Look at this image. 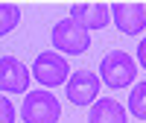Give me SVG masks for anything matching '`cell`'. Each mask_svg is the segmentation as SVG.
<instances>
[{"label": "cell", "instance_id": "1", "mask_svg": "<svg viewBox=\"0 0 146 123\" xmlns=\"http://www.w3.org/2000/svg\"><path fill=\"white\" fill-rule=\"evenodd\" d=\"M135 76H137V61L126 50H111L100 61V79L108 88H126L135 82Z\"/></svg>", "mask_w": 146, "mask_h": 123}, {"label": "cell", "instance_id": "2", "mask_svg": "<svg viewBox=\"0 0 146 123\" xmlns=\"http://www.w3.org/2000/svg\"><path fill=\"white\" fill-rule=\"evenodd\" d=\"M21 117H23V123H58L62 103L50 91H27Z\"/></svg>", "mask_w": 146, "mask_h": 123}, {"label": "cell", "instance_id": "3", "mask_svg": "<svg viewBox=\"0 0 146 123\" xmlns=\"http://www.w3.org/2000/svg\"><path fill=\"white\" fill-rule=\"evenodd\" d=\"M32 76L38 79L44 88H58V85H67L70 79V65L62 53L56 50H47V53H38L32 65Z\"/></svg>", "mask_w": 146, "mask_h": 123}, {"label": "cell", "instance_id": "4", "mask_svg": "<svg viewBox=\"0 0 146 123\" xmlns=\"http://www.w3.org/2000/svg\"><path fill=\"white\" fill-rule=\"evenodd\" d=\"M53 47L62 53H70V56H79L91 47V32L79 27L73 18H64L53 27Z\"/></svg>", "mask_w": 146, "mask_h": 123}, {"label": "cell", "instance_id": "5", "mask_svg": "<svg viewBox=\"0 0 146 123\" xmlns=\"http://www.w3.org/2000/svg\"><path fill=\"white\" fill-rule=\"evenodd\" d=\"M0 91H6V94H27L29 91V68L18 56L0 59Z\"/></svg>", "mask_w": 146, "mask_h": 123}, {"label": "cell", "instance_id": "6", "mask_svg": "<svg viewBox=\"0 0 146 123\" xmlns=\"http://www.w3.org/2000/svg\"><path fill=\"white\" fill-rule=\"evenodd\" d=\"M100 94V76L91 70H76L67 79V100L73 106H94Z\"/></svg>", "mask_w": 146, "mask_h": 123}, {"label": "cell", "instance_id": "7", "mask_svg": "<svg viewBox=\"0 0 146 123\" xmlns=\"http://www.w3.org/2000/svg\"><path fill=\"white\" fill-rule=\"evenodd\" d=\"M111 18L120 32L137 35L146 27V3H111Z\"/></svg>", "mask_w": 146, "mask_h": 123}, {"label": "cell", "instance_id": "8", "mask_svg": "<svg viewBox=\"0 0 146 123\" xmlns=\"http://www.w3.org/2000/svg\"><path fill=\"white\" fill-rule=\"evenodd\" d=\"M70 18L85 29H102L111 21V6L108 3H73L70 6Z\"/></svg>", "mask_w": 146, "mask_h": 123}, {"label": "cell", "instance_id": "9", "mask_svg": "<svg viewBox=\"0 0 146 123\" xmlns=\"http://www.w3.org/2000/svg\"><path fill=\"white\" fill-rule=\"evenodd\" d=\"M88 123H129V117H126V108L117 100L100 97V100L91 106V112H88Z\"/></svg>", "mask_w": 146, "mask_h": 123}, {"label": "cell", "instance_id": "10", "mask_svg": "<svg viewBox=\"0 0 146 123\" xmlns=\"http://www.w3.org/2000/svg\"><path fill=\"white\" fill-rule=\"evenodd\" d=\"M18 21H21V9L15 3H0V38L15 29Z\"/></svg>", "mask_w": 146, "mask_h": 123}, {"label": "cell", "instance_id": "11", "mask_svg": "<svg viewBox=\"0 0 146 123\" xmlns=\"http://www.w3.org/2000/svg\"><path fill=\"white\" fill-rule=\"evenodd\" d=\"M129 112L135 117H140V120H146V82H137L135 88H131V94H129Z\"/></svg>", "mask_w": 146, "mask_h": 123}, {"label": "cell", "instance_id": "12", "mask_svg": "<svg viewBox=\"0 0 146 123\" xmlns=\"http://www.w3.org/2000/svg\"><path fill=\"white\" fill-rule=\"evenodd\" d=\"M0 123H15V106L3 94H0Z\"/></svg>", "mask_w": 146, "mask_h": 123}, {"label": "cell", "instance_id": "13", "mask_svg": "<svg viewBox=\"0 0 146 123\" xmlns=\"http://www.w3.org/2000/svg\"><path fill=\"white\" fill-rule=\"evenodd\" d=\"M137 65H140V68L146 70V38H143V41L137 44Z\"/></svg>", "mask_w": 146, "mask_h": 123}]
</instances>
